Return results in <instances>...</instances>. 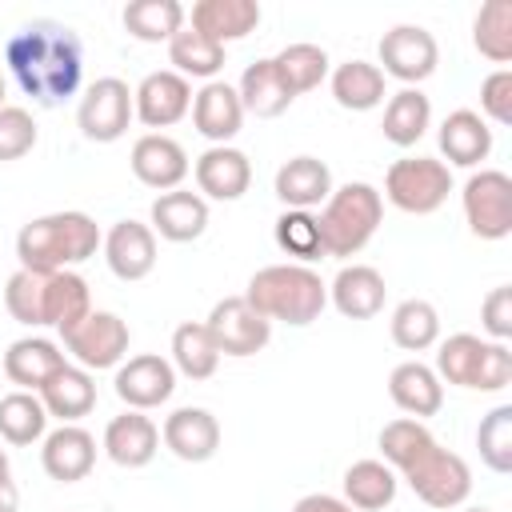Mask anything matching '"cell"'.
<instances>
[{
	"label": "cell",
	"instance_id": "6da1fadb",
	"mask_svg": "<svg viewBox=\"0 0 512 512\" xmlns=\"http://www.w3.org/2000/svg\"><path fill=\"white\" fill-rule=\"evenodd\" d=\"M4 64L24 96L40 108H56L76 96L84 80V44L60 20H32L8 36Z\"/></svg>",
	"mask_w": 512,
	"mask_h": 512
},
{
	"label": "cell",
	"instance_id": "7a4b0ae2",
	"mask_svg": "<svg viewBox=\"0 0 512 512\" xmlns=\"http://www.w3.org/2000/svg\"><path fill=\"white\" fill-rule=\"evenodd\" d=\"M100 228L88 212H48L28 220L16 232V260L28 272H64L72 264H84L100 248Z\"/></svg>",
	"mask_w": 512,
	"mask_h": 512
},
{
	"label": "cell",
	"instance_id": "3957f363",
	"mask_svg": "<svg viewBox=\"0 0 512 512\" xmlns=\"http://www.w3.org/2000/svg\"><path fill=\"white\" fill-rule=\"evenodd\" d=\"M244 300L268 324L284 320L292 328H304V324L320 320V312L328 304V284L308 264H268V268L252 272V280L244 288Z\"/></svg>",
	"mask_w": 512,
	"mask_h": 512
},
{
	"label": "cell",
	"instance_id": "277c9868",
	"mask_svg": "<svg viewBox=\"0 0 512 512\" xmlns=\"http://www.w3.org/2000/svg\"><path fill=\"white\" fill-rule=\"evenodd\" d=\"M380 220H384V196L372 184L348 180L332 188V196L320 204V216H316L324 256H336V260L356 256L376 236Z\"/></svg>",
	"mask_w": 512,
	"mask_h": 512
},
{
	"label": "cell",
	"instance_id": "5b68a950",
	"mask_svg": "<svg viewBox=\"0 0 512 512\" xmlns=\"http://www.w3.org/2000/svg\"><path fill=\"white\" fill-rule=\"evenodd\" d=\"M440 380L456 384V388H472V392H500L512 384V352L508 344L496 340H480L472 332H456L448 340H440L436 352V368Z\"/></svg>",
	"mask_w": 512,
	"mask_h": 512
},
{
	"label": "cell",
	"instance_id": "8992f818",
	"mask_svg": "<svg viewBox=\"0 0 512 512\" xmlns=\"http://www.w3.org/2000/svg\"><path fill=\"white\" fill-rule=\"evenodd\" d=\"M452 192V168L436 156H404L384 172V196L408 216L436 212Z\"/></svg>",
	"mask_w": 512,
	"mask_h": 512
},
{
	"label": "cell",
	"instance_id": "52a82bcc",
	"mask_svg": "<svg viewBox=\"0 0 512 512\" xmlns=\"http://www.w3.org/2000/svg\"><path fill=\"white\" fill-rule=\"evenodd\" d=\"M400 476L408 480V488H412L428 508H444V512H448V508H460V504L468 500V492H472V472H468L464 456L440 448V440H436L428 452H420Z\"/></svg>",
	"mask_w": 512,
	"mask_h": 512
},
{
	"label": "cell",
	"instance_id": "ba28073f",
	"mask_svg": "<svg viewBox=\"0 0 512 512\" xmlns=\"http://www.w3.org/2000/svg\"><path fill=\"white\" fill-rule=\"evenodd\" d=\"M464 220L480 240H504L512 232V180L500 168H480L464 180L460 192Z\"/></svg>",
	"mask_w": 512,
	"mask_h": 512
},
{
	"label": "cell",
	"instance_id": "9c48e42d",
	"mask_svg": "<svg viewBox=\"0 0 512 512\" xmlns=\"http://www.w3.org/2000/svg\"><path fill=\"white\" fill-rule=\"evenodd\" d=\"M380 72L400 80L404 88H416L420 80H428L440 64V48H436V36L420 24H396L380 36Z\"/></svg>",
	"mask_w": 512,
	"mask_h": 512
},
{
	"label": "cell",
	"instance_id": "30bf717a",
	"mask_svg": "<svg viewBox=\"0 0 512 512\" xmlns=\"http://www.w3.org/2000/svg\"><path fill=\"white\" fill-rule=\"evenodd\" d=\"M132 88L120 80V76H100L84 88L80 96V108H76V124L84 132V140H96V144H112L128 132V120H132Z\"/></svg>",
	"mask_w": 512,
	"mask_h": 512
},
{
	"label": "cell",
	"instance_id": "8fae6325",
	"mask_svg": "<svg viewBox=\"0 0 512 512\" xmlns=\"http://www.w3.org/2000/svg\"><path fill=\"white\" fill-rule=\"evenodd\" d=\"M204 328H208V336H212L220 356H256L272 340V324L244 296L216 300L208 320H204Z\"/></svg>",
	"mask_w": 512,
	"mask_h": 512
},
{
	"label": "cell",
	"instance_id": "7c38bea8",
	"mask_svg": "<svg viewBox=\"0 0 512 512\" xmlns=\"http://www.w3.org/2000/svg\"><path fill=\"white\" fill-rule=\"evenodd\" d=\"M64 352L84 368V372H100V368H116L128 356V324L116 312H88L72 332L60 336Z\"/></svg>",
	"mask_w": 512,
	"mask_h": 512
},
{
	"label": "cell",
	"instance_id": "4fadbf2b",
	"mask_svg": "<svg viewBox=\"0 0 512 512\" xmlns=\"http://www.w3.org/2000/svg\"><path fill=\"white\" fill-rule=\"evenodd\" d=\"M112 388H116V396L132 412H148V408H160L164 400H172V392H176V368H172V360H164L156 352L128 356V360L116 364Z\"/></svg>",
	"mask_w": 512,
	"mask_h": 512
},
{
	"label": "cell",
	"instance_id": "5bb4252c",
	"mask_svg": "<svg viewBox=\"0 0 512 512\" xmlns=\"http://www.w3.org/2000/svg\"><path fill=\"white\" fill-rule=\"evenodd\" d=\"M132 112L144 128H172L192 112V80H184L172 68L148 72L132 88Z\"/></svg>",
	"mask_w": 512,
	"mask_h": 512
},
{
	"label": "cell",
	"instance_id": "9a60e30c",
	"mask_svg": "<svg viewBox=\"0 0 512 512\" xmlns=\"http://www.w3.org/2000/svg\"><path fill=\"white\" fill-rule=\"evenodd\" d=\"M100 248H104L108 272L116 280H124V284L144 280L156 268V232L148 224H140V220H116L104 232Z\"/></svg>",
	"mask_w": 512,
	"mask_h": 512
},
{
	"label": "cell",
	"instance_id": "2e32d148",
	"mask_svg": "<svg viewBox=\"0 0 512 512\" xmlns=\"http://www.w3.org/2000/svg\"><path fill=\"white\" fill-rule=\"evenodd\" d=\"M128 164H132V176L144 188H156V192H172L188 176V152L180 148V140H172L164 132H144L132 144Z\"/></svg>",
	"mask_w": 512,
	"mask_h": 512
},
{
	"label": "cell",
	"instance_id": "e0dca14e",
	"mask_svg": "<svg viewBox=\"0 0 512 512\" xmlns=\"http://www.w3.org/2000/svg\"><path fill=\"white\" fill-rule=\"evenodd\" d=\"M160 440L168 444L172 456H180L188 464H204L220 448V420L208 408H192L188 404V408H176V412L164 416Z\"/></svg>",
	"mask_w": 512,
	"mask_h": 512
},
{
	"label": "cell",
	"instance_id": "ac0fdd59",
	"mask_svg": "<svg viewBox=\"0 0 512 512\" xmlns=\"http://www.w3.org/2000/svg\"><path fill=\"white\" fill-rule=\"evenodd\" d=\"M40 464L52 480L76 484L96 468V436L80 424H60L40 444Z\"/></svg>",
	"mask_w": 512,
	"mask_h": 512
},
{
	"label": "cell",
	"instance_id": "d6986e66",
	"mask_svg": "<svg viewBox=\"0 0 512 512\" xmlns=\"http://www.w3.org/2000/svg\"><path fill=\"white\" fill-rule=\"evenodd\" d=\"M252 184V160L232 144H212L196 156V188L204 200H240Z\"/></svg>",
	"mask_w": 512,
	"mask_h": 512
},
{
	"label": "cell",
	"instance_id": "ffe728a7",
	"mask_svg": "<svg viewBox=\"0 0 512 512\" xmlns=\"http://www.w3.org/2000/svg\"><path fill=\"white\" fill-rule=\"evenodd\" d=\"M152 232L160 240H172V244H188V240H200L204 228H208V200L200 192H188V188H172V192H160L152 200Z\"/></svg>",
	"mask_w": 512,
	"mask_h": 512
},
{
	"label": "cell",
	"instance_id": "44dd1931",
	"mask_svg": "<svg viewBox=\"0 0 512 512\" xmlns=\"http://www.w3.org/2000/svg\"><path fill=\"white\" fill-rule=\"evenodd\" d=\"M192 124L204 140L228 144L244 128V104L228 80H208L200 92H192Z\"/></svg>",
	"mask_w": 512,
	"mask_h": 512
},
{
	"label": "cell",
	"instance_id": "7402d4cb",
	"mask_svg": "<svg viewBox=\"0 0 512 512\" xmlns=\"http://www.w3.org/2000/svg\"><path fill=\"white\" fill-rule=\"evenodd\" d=\"M384 276L372 264H344L328 284V300L348 320H372L384 308Z\"/></svg>",
	"mask_w": 512,
	"mask_h": 512
},
{
	"label": "cell",
	"instance_id": "603a6c76",
	"mask_svg": "<svg viewBox=\"0 0 512 512\" xmlns=\"http://www.w3.org/2000/svg\"><path fill=\"white\" fill-rule=\"evenodd\" d=\"M104 452L120 468H144L160 452V428L144 412H120L104 428Z\"/></svg>",
	"mask_w": 512,
	"mask_h": 512
},
{
	"label": "cell",
	"instance_id": "cb8c5ba5",
	"mask_svg": "<svg viewBox=\"0 0 512 512\" xmlns=\"http://www.w3.org/2000/svg\"><path fill=\"white\" fill-rule=\"evenodd\" d=\"M276 196L284 208H300V212H312L316 204H324L332 196V172L324 160L316 156H292L276 168Z\"/></svg>",
	"mask_w": 512,
	"mask_h": 512
},
{
	"label": "cell",
	"instance_id": "d4e9b609",
	"mask_svg": "<svg viewBox=\"0 0 512 512\" xmlns=\"http://www.w3.org/2000/svg\"><path fill=\"white\" fill-rule=\"evenodd\" d=\"M388 396H392V404H396L404 416H412V420L436 416V412L444 408V384H440V376H436L428 364H420V360H404V364L392 368V376H388Z\"/></svg>",
	"mask_w": 512,
	"mask_h": 512
},
{
	"label": "cell",
	"instance_id": "484cf974",
	"mask_svg": "<svg viewBox=\"0 0 512 512\" xmlns=\"http://www.w3.org/2000/svg\"><path fill=\"white\" fill-rule=\"evenodd\" d=\"M36 396H40L48 416H56L60 424H76L80 416H88L96 408V380L80 364H64L60 372H52L40 384Z\"/></svg>",
	"mask_w": 512,
	"mask_h": 512
},
{
	"label": "cell",
	"instance_id": "4316f807",
	"mask_svg": "<svg viewBox=\"0 0 512 512\" xmlns=\"http://www.w3.org/2000/svg\"><path fill=\"white\" fill-rule=\"evenodd\" d=\"M436 140H440V152L448 156V164H456V168H476V164L488 160V152H492V128H488V120H484L480 112H472V108L448 112Z\"/></svg>",
	"mask_w": 512,
	"mask_h": 512
},
{
	"label": "cell",
	"instance_id": "83f0119b",
	"mask_svg": "<svg viewBox=\"0 0 512 512\" xmlns=\"http://www.w3.org/2000/svg\"><path fill=\"white\" fill-rule=\"evenodd\" d=\"M256 24H260V4L256 0H196L188 28L204 32L208 40H216L224 48V44L244 40L248 32H256Z\"/></svg>",
	"mask_w": 512,
	"mask_h": 512
},
{
	"label": "cell",
	"instance_id": "f1b7e54d",
	"mask_svg": "<svg viewBox=\"0 0 512 512\" xmlns=\"http://www.w3.org/2000/svg\"><path fill=\"white\" fill-rule=\"evenodd\" d=\"M64 364H68L64 352L44 336H20L4 352V376L12 384H20V392H40V384L52 372H60Z\"/></svg>",
	"mask_w": 512,
	"mask_h": 512
},
{
	"label": "cell",
	"instance_id": "f546056e",
	"mask_svg": "<svg viewBox=\"0 0 512 512\" xmlns=\"http://www.w3.org/2000/svg\"><path fill=\"white\" fill-rule=\"evenodd\" d=\"M236 96H240V104H244V116H260V120H272V116L288 112L292 100H296V96L288 92V84L280 80L272 56H264V60H256V64H248V68L240 72Z\"/></svg>",
	"mask_w": 512,
	"mask_h": 512
},
{
	"label": "cell",
	"instance_id": "4dcf8cb0",
	"mask_svg": "<svg viewBox=\"0 0 512 512\" xmlns=\"http://www.w3.org/2000/svg\"><path fill=\"white\" fill-rule=\"evenodd\" d=\"M92 312V292L88 280L72 268L64 272H48V288H44V328H56L60 336L72 332L84 316Z\"/></svg>",
	"mask_w": 512,
	"mask_h": 512
},
{
	"label": "cell",
	"instance_id": "1f68e13d",
	"mask_svg": "<svg viewBox=\"0 0 512 512\" xmlns=\"http://www.w3.org/2000/svg\"><path fill=\"white\" fill-rule=\"evenodd\" d=\"M396 488H400V476L384 460H356L344 472V500L356 512H380V508H388L396 500Z\"/></svg>",
	"mask_w": 512,
	"mask_h": 512
},
{
	"label": "cell",
	"instance_id": "d6a6232c",
	"mask_svg": "<svg viewBox=\"0 0 512 512\" xmlns=\"http://www.w3.org/2000/svg\"><path fill=\"white\" fill-rule=\"evenodd\" d=\"M332 100L348 112H368L376 104H384V72L368 60H344L332 68Z\"/></svg>",
	"mask_w": 512,
	"mask_h": 512
},
{
	"label": "cell",
	"instance_id": "836d02e7",
	"mask_svg": "<svg viewBox=\"0 0 512 512\" xmlns=\"http://www.w3.org/2000/svg\"><path fill=\"white\" fill-rule=\"evenodd\" d=\"M432 124V100L420 92V88H400L388 96V108H384V140L396 144V148H412Z\"/></svg>",
	"mask_w": 512,
	"mask_h": 512
},
{
	"label": "cell",
	"instance_id": "e575fe53",
	"mask_svg": "<svg viewBox=\"0 0 512 512\" xmlns=\"http://www.w3.org/2000/svg\"><path fill=\"white\" fill-rule=\"evenodd\" d=\"M168 64L184 80H216V72L224 68V48L216 40H208L204 32H196V28L184 24L168 40Z\"/></svg>",
	"mask_w": 512,
	"mask_h": 512
},
{
	"label": "cell",
	"instance_id": "d590c367",
	"mask_svg": "<svg viewBox=\"0 0 512 512\" xmlns=\"http://www.w3.org/2000/svg\"><path fill=\"white\" fill-rule=\"evenodd\" d=\"M184 16L188 12L180 0H132V4H124V28L132 40H144V44L172 40L184 28Z\"/></svg>",
	"mask_w": 512,
	"mask_h": 512
},
{
	"label": "cell",
	"instance_id": "8d00e7d4",
	"mask_svg": "<svg viewBox=\"0 0 512 512\" xmlns=\"http://www.w3.org/2000/svg\"><path fill=\"white\" fill-rule=\"evenodd\" d=\"M0 436L16 448H28L48 436V412L36 392H8L0 396Z\"/></svg>",
	"mask_w": 512,
	"mask_h": 512
},
{
	"label": "cell",
	"instance_id": "74e56055",
	"mask_svg": "<svg viewBox=\"0 0 512 512\" xmlns=\"http://www.w3.org/2000/svg\"><path fill=\"white\" fill-rule=\"evenodd\" d=\"M172 368L188 380H208L216 368H220V352L204 328V320H184L176 332H172Z\"/></svg>",
	"mask_w": 512,
	"mask_h": 512
},
{
	"label": "cell",
	"instance_id": "f35d334b",
	"mask_svg": "<svg viewBox=\"0 0 512 512\" xmlns=\"http://www.w3.org/2000/svg\"><path fill=\"white\" fill-rule=\"evenodd\" d=\"M388 328H392L396 348H404V352H424V348H432V344L440 340V312H436L428 300L412 296V300H400V304L392 308Z\"/></svg>",
	"mask_w": 512,
	"mask_h": 512
},
{
	"label": "cell",
	"instance_id": "ab89813d",
	"mask_svg": "<svg viewBox=\"0 0 512 512\" xmlns=\"http://www.w3.org/2000/svg\"><path fill=\"white\" fill-rule=\"evenodd\" d=\"M472 44L492 64L512 60V0H488L472 20Z\"/></svg>",
	"mask_w": 512,
	"mask_h": 512
},
{
	"label": "cell",
	"instance_id": "60d3db41",
	"mask_svg": "<svg viewBox=\"0 0 512 512\" xmlns=\"http://www.w3.org/2000/svg\"><path fill=\"white\" fill-rule=\"evenodd\" d=\"M272 64H276V72H280V80L288 84L292 96L320 88V80L328 76V52H324L320 44H304V40L280 48V52L272 56Z\"/></svg>",
	"mask_w": 512,
	"mask_h": 512
},
{
	"label": "cell",
	"instance_id": "b9f144b4",
	"mask_svg": "<svg viewBox=\"0 0 512 512\" xmlns=\"http://www.w3.org/2000/svg\"><path fill=\"white\" fill-rule=\"evenodd\" d=\"M436 444V436L424 428V420H412V416H396L380 428V452H384V464L400 476L420 452H428Z\"/></svg>",
	"mask_w": 512,
	"mask_h": 512
},
{
	"label": "cell",
	"instance_id": "7bdbcfd3",
	"mask_svg": "<svg viewBox=\"0 0 512 512\" xmlns=\"http://www.w3.org/2000/svg\"><path fill=\"white\" fill-rule=\"evenodd\" d=\"M476 448L492 472H500V476L512 472V404H496L476 424Z\"/></svg>",
	"mask_w": 512,
	"mask_h": 512
},
{
	"label": "cell",
	"instance_id": "ee69618b",
	"mask_svg": "<svg viewBox=\"0 0 512 512\" xmlns=\"http://www.w3.org/2000/svg\"><path fill=\"white\" fill-rule=\"evenodd\" d=\"M44 288H48L44 272L16 268L4 284V308L12 312V320H20L28 328H44Z\"/></svg>",
	"mask_w": 512,
	"mask_h": 512
},
{
	"label": "cell",
	"instance_id": "f6af8a7d",
	"mask_svg": "<svg viewBox=\"0 0 512 512\" xmlns=\"http://www.w3.org/2000/svg\"><path fill=\"white\" fill-rule=\"evenodd\" d=\"M272 236H276V248L288 252V256H296L300 264L324 256V248H320V228H316V216H312V212L284 208V212L276 216Z\"/></svg>",
	"mask_w": 512,
	"mask_h": 512
},
{
	"label": "cell",
	"instance_id": "bcb514c9",
	"mask_svg": "<svg viewBox=\"0 0 512 512\" xmlns=\"http://www.w3.org/2000/svg\"><path fill=\"white\" fill-rule=\"evenodd\" d=\"M36 148V120L28 108L4 104L0 108V160H20Z\"/></svg>",
	"mask_w": 512,
	"mask_h": 512
},
{
	"label": "cell",
	"instance_id": "7dc6e473",
	"mask_svg": "<svg viewBox=\"0 0 512 512\" xmlns=\"http://www.w3.org/2000/svg\"><path fill=\"white\" fill-rule=\"evenodd\" d=\"M480 112L492 124H512V72L508 68H496V72L484 76V84H480Z\"/></svg>",
	"mask_w": 512,
	"mask_h": 512
},
{
	"label": "cell",
	"instance_id": "c3c4849f",
	"mask_svg": "<svg viewBox=\"0 0 512 512\" xmlns=\"http://www.w3.org/2000/svg\"><path fill=\"white\" fill-rule=\"evenodd\" d=\"M480 324H484V332H488L496 344H508V340H512V288H508V284H500V288H492V292L484 296V304H480Z\"/></svg>",
	"mask_w": 512,
	"mask_h": 512
},
{
	"label": "cell",
	"instance_id": "681fc988",
	"mask_svg": "<svg viewBox=\"0 0 512 512\" xmlns=\"http://www.w3.org/2000/svg\"><path fill=\"white\" fill-rule=\"evenodd\" d=\"M292 512H356L344 496H328V492H308L292 504Z\"/></svg>",
	"mask_w": 512,
	"mask_h": 512
},
{
	"label": "cell",
	"instance_id": "f907efd6",
	"mask_svg": "<svg viewBox=\"0 0 512 512\" xmlns=\"http://www.w3.org/2000/svg\"><path fill=\"white\" fill-rule=\"evenodd\" d=\"M20 508V492L12 480H0V512H16Z\"/></svg>",
	"mask_w": 512,
	"mask_h": 512
},
{
	"label": "cell",
	"instance_id": "816d5d0a",
	"mask_svg": "<svg viewBox=\"0 0 512 512\" xmlns=\"http://www.w3.org/2000/svg\"><path fill=\"white\" fill-rule=\"evenodd\" d=\"M0 480H12V468H8V452L0 448Z\"/></svg>",
	"mask_w": 512,
	"mask_h": 512
},
{
	"label": "cell",
	"instance_id": "f5cc1de1",
	"mask_svg": "<svg viewBox=\"0 0 512 512\" xmlns=\"http://www.w3.org/2000/svg\"><path fill=\"white\" fill-rule=\"evenodd\" d=\"M4 100H8V84H4V72H0V108H4Z\"/></svg>",
	"mask_w": 512,
	"mask_h": 512
},
{
	"label": "cell",
	"instance_id": "db71d44e",
	"mask_svg": "<svg viewBox=\"0 0 512 512\" xmlns=\"http://www.w3.org/2000/svg\"><path fill=\"white\" fill-rule=\"evenodd\" d=\"M464 512H488V508H464Z\"/></svg>",
	"mask_w": 512,
	"mask_h": 512
}]
</instances>
